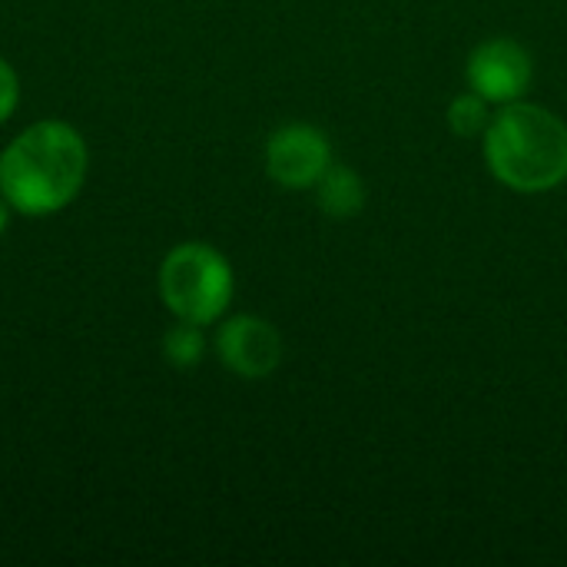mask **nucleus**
I'll return each mask as SVG.
<instances>
[{
    "label": "nucleus",
    "instance_id": "nucleus-6",
    "mask_svg": "<svg viewBox=\"0 0 567 567\" xmlns=\"http://www.w3.org/2000/svg\"><path fill=\"white\" fill-rule=\"evenodd\" d=\"M216 352L223 365L239 379H266L282 362V336L272 322L259 316H236L223 322L216 336Z\"/></svg>",
    "mask_w": 567,
    "mask_h": 567
},
{
    "label": "nucleus",
    "instance_id": "nucleus-9",
    "mask_svg": "<svg viewBox=\"0 0 567 567\" xmlns=\"http://www.w3.org/2000/svg\"><path fill=\"white\" fill-rule=\"evenodd\" d=\"M492 123V113H488V100L478 96L475 90L472 93H462L452 100L449 106V126L455 136L462 140H472V136H482Z\"/></svg>",
    "mask_w": 567,
    "mask_h": 567
},
{
    "label": "nucleus",
    "instance_id": "nucleus-1",
    "mask_svg": "<svg viewBox=\"0 0 567 567\" xmlns=\"http://www.w3.org/2000/svg\"><path fill=\"white\" fill-rule=\"evenodd\" d=\"M86 166L83 136L63 120H40L0 153V196L23 216L60 213L80 196Z\"/></svg>",
    "mask_w": 567,
    "mask_h": 567
},
{
    "label": "nucleus",
    "instance_id": "nucleus-7",
    "mask_svg": "<svg viewBox=\"0 0 567 567\" xmlns=\"http://www.w3.org/2000/svg\"><path fill=\"white\" fill-rule=\"evenodd\" d=\"M316 203L332 219H352L365 206V183L355 169L329 163V169L316 183Z\"/></svg>",
    "mask_w": 567,
    "mask_h": 567
},
{
    "label": "nucleus",
    "instance_id": "nucleus-2",
    "mask_svg": "<svg viewBox=\"0 0 567 567\" xmlns=\"http://www.w3.org/2000/svg\"><path fill=\"white\" fill-rule=\"evenodd\" d=\"M482 143L495 179L518 193H545L567 179V123L538 103H505Z\"/></svg>",
    "mask_w": 567,
    "mask_h": 567
},
{
    "label": "nucleus",
    "instance_id": "nucleus-11",
    "mask_svg": "<svg viewBox=\"0 0 567 567\" xmlns=\"http://www.w3.org/2000/svg\"><path fill=\"white\" fill-rule=\"evenodd\" d=\"M7 206H10V203L0 196V236L7 233V223H10V209H7Z\"/></svg>",
    "mask_w": 567,
    "mask_h": 567
},
{
    "label": "nucleus",
    "instance_id": "nucleus-8",
    "mask_svg": "<svg viewBox=\"0 0 567 567\" xmlns=\"http://www.w3.org/2000/svg\"><path fill=\"white\" fill-rule=\"evenodd\" d=\"M163 355L169 365L176 369H196L206 355V336L203 326L196 322H176L166 336H163Z\"/></svg>",
    "mask_w": 567,
    "mask_h": 567
},
{
    "label": "nucleus",
    "instance_id": "nucleus-4",
    "mask_svg": "<svg viewBox=\"0 0 567 567\" xmlns=\"http://www.w3.org/2000/svg\"><path fill=\"white\" fill-rule=\"evenodd\" d=\"M332 150L322 130L309 123H286L266 143V173L286 189H309L329 169Z\"/></svg>",
    "mask_w": 567,
    "mask_h": 567
},
{
    "label": "nucleus",
    "instance_id": "nucleus-3",
    "mask_svg": "<svg viewBox=\"0 0 567 567\" xmlns=\"http://www.w3.org/2000/svg\"><path fill=\"white\" fill-rule=\"evenodd\" d=\"M233 266L206 243H183L166 252L159 266V296L166 309L196 326L216 322L233 302Z\"/></svg>",
    "mask_w": 567,
    "mask_h": 567
},
{
    "label": "nucleus",
    "instance_id": "nucleus-10",
    "mask_svg": "<svg viewBox=\"0 0 567 567\" xmlns=\"http://www.w3.org/2000/svg\"><path fill=\"white\" fill-rule=\"evenodd\" d=\"M20 103V80H17V70L0 56V123H7L13 116Z\"/></svg>",
    "mask_w": 567,
    "mask_h": 567
},
{
    "label": "nucleus",
    "instance_id": "nucleus-5",
    "mask_svg": "<svg viewBox=\"0 0 567 567\" xmlns=\"http://www.w3.org/2000/svg\"><path fill=\"white\" fill-rule=\"evenodd\" d=\"M465 73H468V86L488 103H512L532 86L535 63L518 40L495 37L472 50Z\"/></svg>",
    "mask_w": 567,
    "mask_h": 567
}]
</instances>
